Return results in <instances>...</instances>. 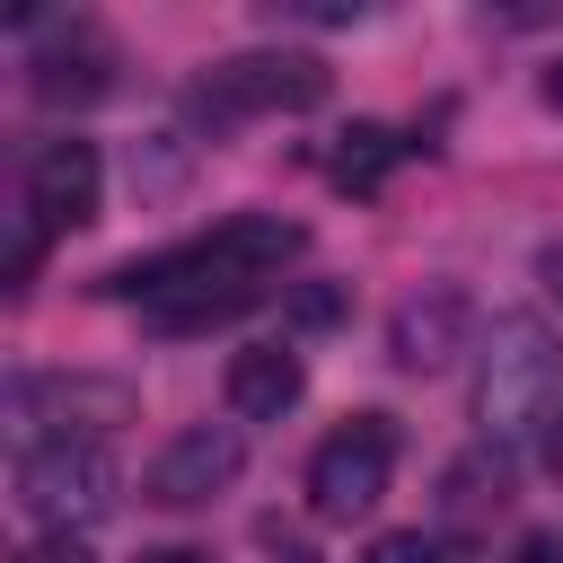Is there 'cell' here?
Instances as JSON below:
<instances>
[{
	"label": "cell",
	"instance_id": "cell-22",
	"mask_svg": "<svg viewBox=\"0 0 563 563\" xmlns=\"http://www.w3.org/2000/svg\"><path fill=\"white\" fill-rule=\"evenodd\" d=\"M290 563H308V554H290Z\"/></svg>",
	"mask_w": 563,
	"mask_h": 563
},
{
	"label": "cell",
	"instance_id": "cell-8",
	"mask_svg": "<svg viewBox=\"0 0 563 563\" xmlns=\"http://www.w3.org/2000/svg\"><path fill=\"white\" fill-rule=\"evenodd\" d=\"M97 202H106V158H97V141H79V132L44 141L35 167H26V211H35V229H88Z\"/></svg>",
	"mask_w": 563,
	"mask_h": 563
},
{
	"label": "cell",
	"instance_id": "cell-5",
	"mask_svg": "<svg viewBox=\"0 0 563 563\" xmlns=\"http://www.w3.org/2000/svg\"><path fill=\"white\" fill-rule=\"evenodd\" d=\"M238 466H246V440H238L229 422H194V431H176V440L150 457L141 501H158V510H202L211 493L238 484Z\"/></svg>",
	"mask_w": 563,
	"mask_h": 563
},
{
	"label": "cell",
	"instance_id": "cell-6",
	"mask_svg": "<svg viewBox=\"0 0 563 563\" xmlns=\"http://www.w3.org/2000/svg\"><path fill=\"white\" fill-rule=\"evenodd\" d=\"M466 334H475V299H466L457 282H422V290H405L396 317H387V361L413 369V378H431V369H449V361L466 352Z\"/></svg>",
	"mask_w": 563,
	"mask_h": 563
},
{
	"label": "cell",
	"instance_id": "cell-4",
	"mask_svg": "<svg viewBox=\"0 0 563 563\" xmlns=\"http://www.w3.org/2000/svg\"><path fill=\"white\" fill-rule=\"evenodd\" d=\"M387 475H396V422L387 413H352V422H334L325 440H317V457H308V510L317 519H369L378 501H387Z\"/></svg>",
	"mask_w": 563,
	"mask_h": 563
},
{
	"label": "cell",
	"instance_id": "cell-16",
	"mask_svg": "<svg viewBox=\"0 0 563 563\" xmlns=\"http://www.w3.org/2000/svg\"><path fill=\"white\" fill-rule=\"evenodd\" d=\"M510 563H563V528H528Z\"/></svg>",
	"mask_w": 563,
	"mask_h": 563
},
{
	"label": "cell",
	"instance_id": "cell-11",
	"mask_svg": "<svg viewBox=\"0 0 563 563\" xmlns=\"http://www.w3.org/2000/svg\"><path fill=\"white\" fill-rule=\"evenodd\" d=\"M405 150H413L405 132H387V123H352V132H334V158H325V176H334L343 194H378V185H387V167H396Z\"/></svg>",
	"mask_w": 563,
	"mask_h": 563
},
{
	"label": "cell",
	"instance_id": "cell-20",
	"mask_svg": "<svg viewBox=\"0 0 563 563\" xmlns=\"http://www.w3.org/2000/svg\"><path fill=\"white\" fill-rule=\"evenodd\" d=\"M545 106H554V114H563V62H554V70H545Z\"/></svg>",
	"mask_w": 563,
	"mask_h": 563
},
{
	"label": "cell",
	"instance_id": "cell-18",
	"mask_svg": "<svg viewBox=\"0 0 563 563\" xmlns=\"http://www.w3.org/2000/svg\"><path fill=\"white\" fill-rule=\"evenodd\" d=\"M141 563H211V554H202V545H150Z\"/></svg>",
	"mask_w": 563,
	"mask_h": 563
},
{
	"label": "cell",
	"instance_id": "cell-17",
	"mask_svg": "<svg viewBox=\"0 0 563 563\" xmlns=\"http://www.w3.org/2000/svg\"><path fill=\"white\" fill-rule=\"evenodd\" d=\"M26 563H88V554H79V545H70V537H53V545H35V554H26Z\"/></svg>",
	"mask_w": 563,
	"mask_h": 563
},
{
	"label": "cell",
	"instance_id": "cell-12",
	"mask_svg": "<svg viewBox=\"0 0 563 563\" xmlns=\"http://www.w3.org/2000/svg\"><path fill=\"white\" fill-rule=\"evenodd\" d=\"M501 501H510V475H501V466H493V475H484V457H457V466H449V510H457V519L501 510Z\"/></svg>",
	"mask_w": 563,
	"mask_h": 563
},
{
	"label": "cell",
	"instance_id": "cell-14",
	"mask_svg": "<svg viewBox=\"0 0 563 563\" xmlns=\"http://www.w3.org/2000/svg\"><path fill=\"white\" fill-rule=\"evenodd\" d=\"M334 317H343V290H325V282H308L290 299V325H334Z\"/></svg>",
	"mask_w": 563,
	"mask_h": 563
},
{
	"label": "cell",
	"instance_id": "cell-3",
	"mask_svg": "<svg viewBox=\"0 0 563 563\" xmlns=\"http://www.w3.org/2000/svg\"><path fill=\"white\" fill-rule=\"evenodd\" d=\"M325 62L317 53H229V62H211V79L194 88V114L211 123V132H229V123H246V114H308V106H325Z\"/></svg>",
	"mask_w": 563,
	"mask_h": 563
},
{
	"label": "cell",
	"instance_id": "cell-1",
	"mask_svg": "<svg viewBox=\"0 0 563 563\" xmlns=\"http://www.w3.org/2000/svg\"><path fill=\"white\" fill-rule=\"evenodd\" d=\"M563 405V334L537 308H501L493 334L475 343V431L484 449L528 440L537 422H554Z\"/></svg>",
	"mask_w": 563,
	"mask_h": 563
},
{
	"label": "cell",
	"instance_id": "cell-19",
	"mask_svg": "<svg viewBox=\"0 0 563 563\" xmlns=\"http://www.w3.org/2000/svg\"><path fill=\"white\" fill-rule=\"evenodd\" d=\"M537 273H545V290L563 299V246H545V255H537Z\"/></svg>",
	"mask_w": 563,
	"mask_h": 563
},
{
	"label": "cell",
	"instance_id": "cell-13",
	"mask_svg": "<svg viewBox=\"0 0 563 563\" xmlns=\"http://www.w3.org/2000/svg\"><path fill=\"white\" fill-rule=\"evenodd\" d=\"M361 563H440V545H431L422 528H387V537H369Z\"/></svg>",
	"mask_w": 563,
	"mask_h": 563
},
{
	"label": "cell",
	"instance_id": "cell-7",
	"mask_svg": "<svg viewBox=\"0 0 563 563\" xmlns=\"http://www.w3.org/2000/svg\"><path fill=\"white\" fill-rule=\"evenodd\" d=\"M18 422H53V440H106L114 422H132V378H18Z\"/></svg>",
	"mask_w": 563,
	"mask_h": 563
},
{
	"label": "cell",
	"instance_id": "cell-10",
	"mask_svg": "<svg viewBox=\"0 0 563 563\" xmlns=\"http://www.w3.org/2000/svg\"><path fill=\"white\" fill-rule=\"evenodd\" d=\"M106 70H114V53L88 26H70V44L35 53V97L44 106H88V97H106Z\"/></svg>",
	"mask_w": 563,
	"mask_h": 563
},
{
	"label": "cell",
	"instance_id": "cell-9",
	"mask_svg": "<svg viewBox=\"0 0 563 563\" xmlns=\"http://www.w3.org/2000/svg\"><path fill=\"white\" fill-rule=\"evenodd\" d=\"M299 396H308V361H299L290 343H246V352H229V413H238V422H282Z\"/></svg>",
	"mask_w": 563,
	"mask_h": 563
},
{
	"label": "cell",
	"instance_id": "cell-2",
	"mask_svg": "<svg viewBox=\"0 0 563 563\" xmlns=\"http://www.w3.org/2000/svg\"><path fill=\"white\" fill-rule=\"evenodd\" d=\"M114 493H123V466L106 457V440H26L18 449V510L35 528L106 519Z\"/></svg>",
	"mask_w": 563,
	"mask_h": 563
},
{
	"label": "cell",
	"instance_id": "cell-15",
	"mask_svg": "<svg viewBox=\"0 0 563 563\" xmlns=\"http://www.w3.org/2000/svg\"><path fill=\"white\" fill-rule=\"evenodd\" d=\"M35 255H44V229L26 220V229L9 238V290H26V282H35Z\"/></svg>",
	"mask_w": 563,
	"mask_h": 563
},
{
	"label": "cell",
	"instance_id": "cell-21",
	"mask_svg": "<svg viewBox=\"0 0 563 563\" xmlns=\"http://www.w3.org/2000/svg\"><path fill=\"white\" fill-rule=\"evenodd\" d=\"M554 475H563V422H554Z\"/></svg>",
	"mask_w": 563,
	"mask_h": 563
}]
</instances>
